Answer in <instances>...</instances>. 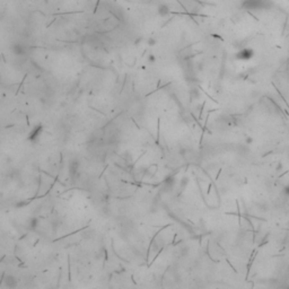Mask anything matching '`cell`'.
Instances as JSON below:
<instances>
[{"mask_svg": "<svg viewBox=\"0 0 289 289\" xmlns=\"http://www.w3.org/2000/svg\"><path fill=\"white\" fill-rule=\"evenodd\" d=\"M11 50H13L14 54H16V56H24L26 51L25 47H23L22 44H18V43L14 44L13 47H11Z\"/></svg>", "mask_w": 289, "mask_h": 289, "instance_id": "3957f363", "label": "cell"}, {"mask_svg": "<svg viewBox=\"0 0 289 289\" xmlns=\"http://www.w3.org/2000/svg\"><path fill=\"white\" fill-rule=\"evenodd\" d=\"M5 282H6V285L9 287V288H14V287H16V285H17V281H16L11 276H7Z\"/></svg>", "mask_w": 289, "mask_h": 289, "instance_id": "5b68a950", "label": "cell"}, {"mask_svg": "<svg viewBox=\"0 0 289 289\" xmlns=\"http://www.w3.org/2000/svg\"><path fill=\"white\" fill-rule=\"evenodd\" d=\"M41 131H42V127H41V125H38L36 128H34V130L31 132V134H29V138H28V139H29V140H35L36 138L38 137V134H40Z\"/></svg>", "mask_w": 289, "mask_h": 289, "instance_id": "277c9868", "label": "cell"}, {"mask_svg": "<svg viewBox=\"0 0 289 289\" xmlns=\"http://www.w3.org/2000/svg\"><path fill=\"white\" fill-rule=\"evenodd\" d=\"M236 56L239 60H250L253 56V51L251 49H243L237 53Z\"/></svg>", "mask_w": 289, "mask_h": 289, "instance_id": "7a4b0ae2", "label": "cell"}, {"mask_svg": "<svg viewBox=\"0 0 289 289\" xmlns=\"http://www.w3.org/2000/svg\"><path fill=\"white\" fill-rule=\"evenodd\" d=\"M36 225H38V219L36 218H33V219L29 220V227H31L32 229H35Z\"/></svg>", "mask_w": 289, "mask_h": 289, "instance_id": "ba28073f", "label": "cell"}, {"mask_svg": "<svg viewBox=\"0 0 289 289\" xmlns=\"http://www.w3.org/2000/svg\"><path fill=\"white\" fill-rule=\"evenodd\" d=\"M156 43H157V41H156L155 38H149L147 40V45L148 47H155Z\"/></svg>", "mask_w": 289, "mask_h": 289, "instance_id": "52a82bcc", "label": "cell"}, {"mask_svg": "<svg viewBox=\"0 0 289 289\" xmlns=\"http://www.w3.org/2000/svg\"><path fill=\"white\" fill-rule=\"evenodd\" d=\"M285 193H286L287 196H289V185L288 187H286V189H285Z\"/></svg>", "mask_w": 289, "mask_h": 289, "instance_id": "9c48e42d", "label": "cell"}, {"mask_svg": "<svg viewBox=\"0 0 289 289\" xmlns=\"http://www.w3.org/2000/svg\"><path fill=\"white\" fill-rule=\"evenodd\" d=\"M169 13H171V8L166 3H159L157 6V14L160 17H166V16L169 15Z\"/></svg>", "mask_w": 289, "mask_h": 289, "instance_id": "6da1fadb", "label": "cell"}, {"mask_svg": "<svg viewBox=\"0 0 289 289\" xmlns=\"http://www.w3.org/2000/svg\"><path fill=\"white\" fill-rule=\"evenodd\" d=\"M147 62L150 63V65H152V63L156 62V56L152 54V53H150V54H148V56H147Z\"/></svg>", "mask_w": 289, "mask_h": 289, "instance_id": "8992f818", "label": "cell"}]
</instances>
